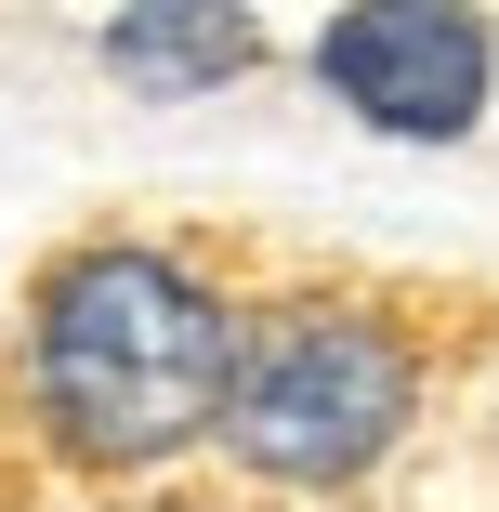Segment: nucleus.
<instances>
[{
	"label": "nucleus",
	"instance_id": "39448f33",
	"mask_svg": "<svg viewBox=\"0 0 499 512\" xmlns=\"http://www.w3.org/2000/svg\"><path fill=\"white\" fill-rule=\"evenodd\" d=\"M486 421H499V368H486Z\"/></svg>",
	"mask_w": 499,
	"mask_h": 512
},
{
	"label": "nucleus",
	"instance_id": "20e7f679",
	"mask_svg": "<svg viewBox=\"0 0 499 512\" xmlns=\"http://www.w3.org/2000/svg\"><path fill=\"white\" fill-rule=\"evenodd\" d=\"M263 27L250 14H119L106 27V66L132 92H158V106H184V92H224V79H263Z\"/></svg>",
	"mask_w": 499,
	"mask_h": 512
},
{
	"label": "nucleus",
	"instance_id": "7ed1b4c3",
	"mask_svg": "<svg viewBox=\"0 0 499 512\" xmlns=\"http://www.w3.org/2000/svg\"><path fill=\"white\" fill-rule=\"evenodd\" d=\"M303 66L342 119H368L394 145H473L499 106V27L447 14V0H355L303 40Z\"/></svg>",
	"mask_w": 499,
	"mask_h": 512
},
{
	"label": "nucleus",
	"instance_id": "f03ea898",
	"mask_svg": "<svg viewBox=\"0 0 499 512\" xmlns=\"http://www.w3.org/2000/svg\"><path fill=\"white\" fill-rule=\"evenodd\" d=\"M447 368H460V329L421 289L329 276V263L276 276V289H250L237 381H224V421H211V473L263 512H355L368 486H394L434 447Z\"/></svg>",
	"mask_w": 499,
	"mask_h": 512
},
{
	"label": "nucleus",
	"instance_id": "f257e3e1",
	"mask_svg": "<svg viewBox=\"0 0 499 512\" xmlns=\"http://www.w3.org/2000/svg\"><path fill=\"white\" fill-rule=\"evenodd\" d=\"M237 329L250 289L211 237H145V224L66 237L14 316V421L79 486H171L211 460Z\"/></svg>",
	"mask_w": 499,
	"mask_h": 512
}]
</instances>
